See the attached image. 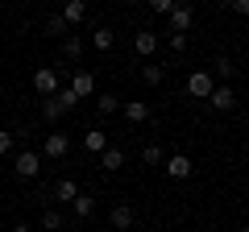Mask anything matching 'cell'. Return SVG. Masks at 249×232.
<instances>
[{
    "label": "cell",
    "instance_id": "cell-6",
    "mask_svg": "<svg viewBox=\"0 0 249 232\" xmlns=\"http://www.w3.org/2000/svg\"><path fill=\"white\" fill-rule=\"evenodd\" d=\"M67 87L75 91V99H88L91 91H96V75H91V71H75V75H71V83H67Z\"/></svg>",
    "mask_w": 249,
    "mask_h": 232
},
{
    "label": "cell",
    "instance_id": "cell-1",
    "mask_svg": "<svg viewBox=\"0 0 249 232\" xmlns=\"http://www.w3.org/2000/svg\"><path fill=\"white\" fill-rule=\"evenodd\" d=\"M34 91L42 99H54L58 96V71H54V66H37L34 71Z\"/></svg>",
    "mask_w": 249,
    "mask_h": 232
},
{
    "label": "cell",
    "instance_id": "cell-25",
    "mask_svg": "<svg viewBox=\"0 0 249 232\" xmlns=\"http://www.w3.org/2000/svg\"><path fill=\"white\" fill-rule=\"evenodd\" d=\"M42 228H46V232H54V228H62V215L54 212V207H46V212H42Z\"/></svg>",
    "mask_w": 249,
    "mask_h": 232
},
{
    "label": "cell",
    "instance_id": "cell-33",
    "mask_svg": "<svg viewBox=\"0 0 249 232\" xmlns=\"http://www.w3.org/2000/svg\"><path fill=\"white\" fill-rule=\"evenodd\" d=\"M208 232H216V228H208Z\"/></svg>",
    "mask_w": 249,
    "mask_h": 232
},
{
    "label": "cell",
    "instance_id": "cell-22",
    "mask_svg": "<svg viewBox=\"0 0 249 232\" xmlns=\"http://www.w3.org/2000/svg\"><path fill=\"white\" fill-rule=\"evenodd\" d=\"M42 120H62V108H58V99H42Z\"/></svg>",
    "mask_w": 249,
    "mask_h": 232
},
{
    "label": "cell",
    "instance_id": "cell-26",
    "mask_svg": "<svg viewBox=\"0 0 249 232\" xmlns=\"http://www.w3.org/2000/svg\"><path fill=\"white\" fill-rule=\"evenodd\" d=\"M142 162H145V166H158V162H162V149H158V145H145V149H142Z\"/></svg>",
    "mask_w": 249,
    "mask_h": 232
},
{
    "label": "cell",
    "instance_id": "cell-32",
    "mask_svg": "<svg viewBox=\"0 0 249 232\" xmlns=\"http://www.w3.org/2000/svg\"><path fill=\"white\" fill-rule=\"evenodd\" d=\"M241 232H249V224H245V228H241Z\"/></svg>",
    "mask_w": 249,
    "mask_h": 232
},
{
    "label": "cell",
    "instance_id": "cell-23",
    "mask_svg": "<svg viewBox=\"0 0 249 232\" xmlns=\"http://www.w3.org/2000/svg\"><path fill=\"white\" fill-rule=\"evenodd\" d=\"M96 108H100L104 116H112V112H121V99H116V96H108V91H104V96L96 99Z\"/></svg>",
    "mask_w": 249,
    "mask_h": 232
},
{
    "label": "cell",
    "instance_id": "cell-21",
    "mask_svg": "<svg viewBox=\"0 0 249 232\" xmlns=\"http://www.w3.org/2000/svg\"><path fill=\"white\" fill-rule=\"evenodd\" d=\"M142 79L150 83V87H158V83L166 79V71H162V66H154V63H145V66H142Z\"/></svg>",
    "mask_w": 249,
    "mask_h": 232
},
{
    "label": "cell",
    "instance_id": "cell-8",
    "mask_svg": "<svg viewBox=\"0 0 249 232\" xmlns=\"http://www.w3.org/2000/svg\"><path fill=\"white\" fill-rule=\"evenodd\" d=\"M133 50L142 54V58H150V54L158 50V33H154V29H137L133 33Z\"/></svg>",
    "mask_w": 249,
    "mask_h": 232
},
{
    "label": "cell",
    "instance_id": "cell-14",
    "mask_svg": "<svg viewBox=\"0 0 249 232\" xmlns=\"http://www.w3.org/2000/svg\"><path fill=\"white\" fill-rule=\"evenodd\" d=\"M100 166H104L108 174H112V170H121V166H124V153H121V145H108V149L100 153Z\"/></svg>",
    "mask_w": 249,
    "mask_h": 232
},
{
    "label": "cell",
    "instance_id": "cell-28",
    "mask_svg": "<svg viewBox=\"0 0 249 232\" xmlns=\"http://www.w3.org/2000/svg\"><path fill=\"white\" fill-rule=\"evenodd\" d=\"M170 50L183 54V50H187V33H170Z\"/></svg>",
    "mask_w": 249,
    "mask_h": 232
},
{
    "label": "cell",
    "instance_id": "cell-17",
    "mask_svg": "<svg viewBox=\"0 0 249 232\" xmlns=\"http://www.w3.org/2000/svg\"><path fill=\"white\" fill-rule=\"evenodd\" d=\"M83 17H88V4H83V0H71V4L62 9V21H67V25H79Z\"/></svg>",
    "mask_w": 249,
    "mask_h": 232
},
{
    "label": "cell",
    "instance_id": "cell-7",
    "mask_svg": "<svg viewBox=\"0 0 249 232\" xmlns=\"http://www.w3.org/2000/svg\"><path fill=\"white\" fill-rule=\"evenodd\" d=\"M162 170H166L170 179H191V170H196V166H191V158H187V153H170Z\"/></svg>",
    "mask_w": 249,
    "mask_h": 232
},
{
    "label": "cell",
    "instance_id": "cell-20",
    "mask_svg": "<svg viewBox=\"0 0 249 232\" xmlns=\"http://www.w3.org/2000/svg\"><path fill=\"white\" fill-rule=\"evenodd\" d=\"M112 42H116V33L108 25H100L96 33H91V46H96V50H112Z\"/></svg>",
    "mask_w": 249,
    "mask_h": 232
},
{
    "label": "cell",
    "instance_id": "cell-19",
    "mask_svg": "<svg viewBox=\"0 0 249 232\" xmlns=\"http://www.w3.org/2000/svg\"><path fill=\"white\" fill-rule=\"evenodd\" d=\"M75 195H79V187H75V179H62L58 187H54V199H62V203H75Z\"/></svg>",
    "mask_w": 249,
    "mask_h": 232
},
{
    "label": "cell",
    "instance_id": "cell-12",
    "mask_svg": "<svg viewBox=\"0 0 249 232\" xmlns=\"http://www.w3.org/2000/svg\"><path fill=\"white\" fill-rule=\"evenodd\" d=\"M83 46H88V42H83L79 33H67V37H62V58L79 63V58H83Z\"/></svg>",
    "mask_w": 249,
    "mask_h": 232
},
{
    "label": "cell",
    "instance_id": "cell-2",
    "mask_svg": "<svg viewBox=\"0 0 249 232\" xmlns=\"http://www.w3.org/2000/svg\"><path fill=\"white\" fill-rule=\"evenodd\" d=\"M212 91H216V79H212V71H191V75H187V96L208 99Z\"/></svg>",
    "mask_w": 249,
    "mask_h": 232
},
{
    "label": "cell",
    "instance_id": "cell-15",
    "mask_svg": "<svg viewBox=\"0 0 249 232\" xmlns=\"http://www.w3.org/2000/svg\"><path fill=\"white\" fill-rule=\"evenodd\" d=\"M42 29H46V33H50V37H67V29H71V25L62 21V13H50V17L42 21Z\"/></svg>",
    "mask_w": 249,
    "mask_h": 232
},
{
    "label": "cell",
    "instance_id": "cell-16",
    "mask_svg": "<svg viewBox=\"0 0 249 232\" xmlns=\"http://www.w3.org/2000/svg\"><path fill=\"white\" fill-rule=\"evenodd\" d=\"M75 215H79V220H91V215H96V199H91V195H83V191H79V195H75Z\"/></svg>",
    "mask_w": 249,
    "mask_h": 232
},
{
    "label": "cell",
    "instance_id": "cell-4",
    "mask_svg": "<svg viewBox=\"0 0 249 232\" xmlns=\"http://www.w3.org/2000/svg\"><path fill=\"white\" fill-rule=\"evenodd\" d=\"M166 21H170V33H187V29H191V21H196V9H191V4H175Z\"/></svg>",
    "mask_w": 249,
    "mask_h": 232
},
{
    "label": "cell",
    "instance_id": "cell-13",
    "mask_svg": "<svg viewBox=\"0 0 249 232\" xmlns=\"http://www.w3.org/2000/svg\"><path fill=\"white\" fill-rule=\"evenodd\" d=\"M83 149H88V153H104V149H108V133L88 129V133H83Z\"/></svg>",
    "mask_w": 249,
    "mask_h": 232
},
{
    "label": "cell",
    "instance_id": "cell-18",
    "mask_svg": "<svg viewBox=\"0 0 249 232\" xmlns=\"http://www.w3.org/2000/svg\"><path fill=\"white\" fill-rule=\"evenodd\" d=\"M208 71H212V79H232V75H237V66H232V58H224V54H220Z\"/></svg>",
    "mask_w": 249,
    "mask_h": 232
},
{
    "label": "cell",
    "instance_id": "cell-27",
    "mask_svg": "<svg viewBox=\"0 0 249 232\" xmlns=\"http://www.w3.org/2000/svg\"><path fill=\"white\" fill-rule=\"evenodd\" d=\"M150 9H154V13H158V17H170V9H175V0H154Z\"/></svg>",
    "mask_w": 249,
    "mask_h": 232
},
{
    "label": "cell",
    "instance_id": "cell-5",
    "mask_svg": "<svg viewBox=\"0 0 249 232\" xmlns=\"http://www.w3.org/2000/svg\"><path fill=\"white\" fill-rule=\"evenodd\" d=\"M208 104H212L216 112H232V108H237V91H232L229 83H216V91L208 96Z\"/></svg>",
    "mask_w": 249,
    "mask_h": 232
},
{
    "label": "cell",
    "instance_id": "cell-30",
    "mask_svg": "<svg viewBox=\"0 0 249 232\" xmlns=\"http://www.w3.org/2000/svg\"><path fill=\"white\" fill-rule=\"evenodd\" d=\"M13 149V133H9V129H0V153H9Z\"/></svg>",
    "mask_w": 249,
    "mask_h": 232
},
{
    "label": "cell",
    "instance_id": "cell-31",
    "mask_svg": "<svg viewBox=\"0 0 249 232\" xmlns=\"http://www.w3.org/2000/svg\"><path fill=\"white\" fill-rule=\"evenodd\" d=\"M13 232H34V228H29V224H17V228H13Z\"/></svg>",
    "mask_w": 249,
    "mask_h": 232
},
{
    "label": "cell",
    "instance_id": "cell-3",
    "mask_svg": "<svg viewBox=\"0 0 249 232\" xmlns=\"http://www.w3.org/2000/svg\"><path fill=\"white\" fill-rule=\"evenodd\" d=\"M13 170H17V179H37V174H42V158H37L34 149H25V153H17Z\"/></svg>",
    "mask_w": 249,
    "mask_h": 232
},
{
    "label": "cell",
    "instance_id": "cell-24",
    "mask_svg": "<svg viewBox=\"0 0 249 232\" xmlns=\"http://www.w3.org/2000/svg\"><path fill=\"white\" fill-rule=\"evenodd\" d=\"M54 99H58V108H62V112H71V108L79 104V99H75V91H71V87H58V96H54Z\"/></svg>",
    "mask_w": 249,
    "mask_h": 232
},
{
    "label": "cell",
    "instance_id": "cell-11",
    "mask_svg": "<svg viewBox=\"0 0 249 232\" xmlns=\"http://www.w3.org/2000/svg\"><path fill=\"white\" fill-rule=\"evenodd\" d=\"M133 220H137V212H133L129 203H116V207H112V228H116V232H129V228H133Z\"/></svg>",
    "mask_w": 249,
    "mask_h": 232
},
{
    "label": "cell",
    "instance_id": "cell-10",
    "mask_svg": "<svg viewBox=\"0 0 249 232\" xmlns=\"http://www.w3.org/2000/svg\"><path fill=\"white\" fill-rule=\"evenodd\" d=\"M67 149H71V137H67V133H50V137H46V145H42L46 158H62Z\"/></svg>",
    "mask_w": 249,
    "mask_h": 232
},
{
    "label": "cell",
    "instance_id": "cell-9",
    "mask_svg": "<svg viewBox=\"0 0 249 232\" xmlns=\"http://www.w3.org/2000/svg\"><path fill=\"white\" fill-rule=\"evenodd\" d=\"M121 112H124V120H129V125L150 120V104H145V99H129V104H121Z\"/></svg>",
    "mask_w": 249,
    "mask_h": 232
},
{
    "label": "cell",
    "instance_id": "cell-29",
    "mask_svg": "<svg viewBox=\"0 0 249 232\" xmlns=\"http://www.w3.org/2000/svg\"><path fill=\"white\" fill-rule=\"evenodd\" d=\"M229 13H237V17H249V0H232Z\"/></svg>",
    "mask_w": 249,
    "mask_h": 232
}]
</instances>
